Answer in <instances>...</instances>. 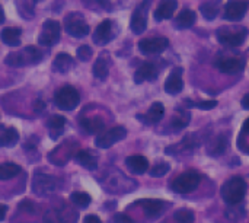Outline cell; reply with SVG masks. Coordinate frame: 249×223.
Here are the masks:
<instances>
[{
    "label": "cell",
    "mask_w": 249,
    "mask_h": 223,
    "mask_svg": "<svg viewBox=\"0 0 249 223\" xmlns=\"http://www.w3.org/2000/svg\"><path fill=\"white\" fill-rule=\"evenodd\" d=\"M222 197L229 206H238L242 203L247 194V183L242 177H232L222 186Z\"/></svg>",
    "instance_id": "obj_1"
},
{
    "label": "cell",
    "mask_w": 249,
    "mask_h": 223,
    "mask_svg": "<svg viewBox=\"0 0 249 223\" xmlns=\"http://www.w3.org/2000/svg\"><path fill=\"white\" fill-rule=\"evenodd\" d=\"M42 57H44V54L39 48H36L34 45H28L22 51L7 54L4 58V63L12 67H22V66L38 64L42 60Z\"/></svg>",
    "instance_id": "obj_2"
},
{
    "label": "cell",
    "mask_w": 249,
    "mask_h": 223,
    "mask_svg": "<svg viewBox=\"0 0 249 223\" xmlns=\"http://www.w3.org/2000/svg\"><path fill=\"white\" fill-rule=\"evenodd\" d=\"M216 37L222 45L236 48L245 42L248 37V29L244 26H222L216 31Z\"/></svg>",
    "instance_id": "obj_3"
},
{
    "label": "cell",
    "mask_w": 249,
    "mask_h": 223,
    "mask_svg": "<svg viewBox=\"0 0 249 223\" xmlns=\"http://www.w3.org/2000/svg\"><path fill=\"white\" fill-rule=\"evenodd\" d=\"M201 177L196 171H187L178 175L172 183H171V190L177 194H188L193 193L198 186H200Z\"/></svg>",
    "instance_id": "obj_4"
},
{
    "label": "cell",
    "mask_w": 249,
    "mask_h": 223,
    "mask_svg": "<svg viewBox=\"0 0 249 223\" xmlns=\"http://www.w3.org/2000/svg\"><path fill=\"white\" fill-rule=\"evenodd\" d=\"M80 102V95L77 92L76 88L73 86H63L60 88L55 95H54V104L57 105V108L63 110V111H71L74 110Z\"/></svg>",
    "instance_id": "obj_5"
},
{
    "label": "cell",
    "mask_w": 249,
    "mask_h": 223,
    "mask_svg": "<svg viewBox=\"0 0 249 223\" xmlns=\"http://www.w3.org/2000/svg\"><path fill=\"white\" fill-rule=\"evenodd\" d=\"M66 32L74 38H83L89 34V25L85 20L83 15L79 12H71L64 19Z\"/></svg>",
    "instance_id": "obj_6"
},
{
    "label": "cell",
    "mask_w": 249,
    "mask_h": 223,
    "mask_svg": "<svg viewBox=\"0 0 249 223\" xmlns=\"http://www.w3.org/2000/svg\"><path fill=\"white\" fill-rule=\"evenodd\" d=\"M150 3L152 0H143L136 10L131 15V20H130V28L133 31V34L140 35L146 31L147 28V12L150 9Z\"/></svg>",
    "instance_id": "obj_7"
},
{
    "label": "cell",
    "mask_w": 249,
    "mask_h": 223,
    "mask_svg": "<svg viewBox=\"0 0 249 223\" xmlns=\"http://www.w3.org/2000/svg\"><path fill=\"white\" fill-rule=\"evenodd\" d=\"M60 23L54 19H47L38 37V42L44 47H53L60 41Z\"/></svg>",
    "instance_id": "obj_8"
},
{
    "label": "cell",
    "mask_w": 249,
    "mask_h": 223,
    "mask_svg": "<svg viewBox=\"0 0 249 223\" xmlns=\"http://www.w3.org/2000/svg\"><path fill=\"white\" fill-rule=\"evenodd\" d=\"M214 64L222 73L238 74L245 69V58L242 56H220Z\"/></svg>",
    "instance_id": "obj_9"
},
{
    "label": "cell",
    "mask_w": 249,
    "mask_h": 223,
    "mask_svg": "<svg viewBox=\"0 0 249 223\" xmlns=\"http://www.w3.org/2000/svg\"><path fill=\"white\" fill-rule=\"evenodd\" d=\"M58 188V180L51 177V175H45V174H36L34 177L32 181V190L36 196H50L53 194L55 190Z\"/></svg>",
    "instance_id": "obj_10"
},
{
    "label": "cell",
    "mask_w": 249,
    "mask_h": 223,
    "mask_svg": "<svg viewBox=\"0 0 249 223\" xmlns=\"http://www.w3.org/2000/svg\"><path fill=\"white\" fill-rule=\"evenodd\" d=\"M125 136H127V130L123 126H117V127L109 129L108 131L99 133L95 139V145L101 149H108L117 142L125 139Z\"/></svg>",
    "instance_id": "obj_11"
},
{
    "label": "cell",
    "mask_w": 249,
    "mask_h": 223,
    "mask_svg": "<svg viewBox=\"0 0 249 223\" xmlns=\"http://www.w3.org/2000/svg\"><path fill=\"white\" fill-rule=\"evenodd\" d=\"M169 45L168 38L165 37H153V38H144L139 42V50L144 56H156L163 53Z\"/></svg>",
    "instance_id": "obj_12"
},
{
    "label": "cell",
    "mask_w": 249,
    "mask_h": 223,
    "mask_svg": "<svg viewBox=\"0 0 249 223\" xmlns=\"http://www.w3.org/2000/svg\"><path fill=\"white\" fill-rule=\"evenodd\" d=\"M114 35H115L114 22L109 20V19H105V20H102V22L96 26L92 39H93V42H95L96 45H107L109 41H112Z\"/></svg>",
    "instance_id": "obj_13"
},
{
    "label": "cell",
    "mask_w": 249,
    "mask_h": 223,
    "mask_svg": "<svg viewBox=\"0 0 249 223\" xmlns=\"http://www.w3.org/2000/svg\"><path fill=\"white\" fill-rule=\"evenodd\" d=\"M249 3L244 0H229L225 6V19L231 20V22H238L241 20L247 10H248Z\"/></svg>",
    "instance_id": "obj_14"
},
{
    "label": "cell",
    "mask_w": 249,
    "mask_h": 223,
    "mask_svg": "<svg viewBox=\"0 0 249 223\" xmlns=\"http://www.w3.org/2000/svg\"><path fill=\"white\" fill-rule=\"evenodd\" d=\"M159 76V69L155 63H143L137 67L134 73V82L136 83H143L147 80H155Z\"/></svg>",
    "instance_id": "obj_15"
},
{
    "label": "cell",
    "mask_w": 249,
    "mask_h": 223,
    "mask_svg": "<svg viewBox=\"0 0 249 223\" xmlns=\"http://www.w3.org/2000/svg\"><path fill=\"white\" fill-rule=\"evenodd\" d=\"M184 80H182V69L175 67L165 82V92L169 95H177L182 91Z\"/></svg>",
    "instance_id": "obj_16"
},
{
    "label": "cell",
    "mask_w": 249,
    "mask_h": 223,
    "mask_svg": "<svg viewBox=\"0 0 249 223\" xmlns=\"http://www.w3.org/2000/svg\"><path fill=\"white\" fill-rule=\"evenodd\" d=\"M127 168L136 174V175H143L149 169V161L143 155H131L125 159Z\"/></svg>",
    "instance_id": "obj_17"
},
{
    "label": "cell",
    "mask_w": 249,
    "mask_h": 223,
    "mask_svg": "<svg viewBox=\"0 0 249 223\" xmlns=\"http://www.w3.org/2000/svg\"><path fill=\"white\" fill-rule=\"evenodd\" d=\"M177 0H160L158 9L155 10V19L158 22L165 20V19H171L177 10Z\"/></svg>",
    "instance_id": "obj_18"
},
{
    "label": "cell",
    "mask_w": 249,
    "mask_h": 223,
    "mask_svg": "<svg viewBox=\"0 0 249 223\" xmlns=\"http://www.w3.org/2000/svg\"><path fill=\"white\" fill-rule=\"evenodd\" d=\"M163 114H165V107L160 102H155V104H152V107L149 108L146 115H137V118L143 120L142 123L155 124V123H159L163 118Z\"/></svg>",
    "instance_id": "obj_19"
},
{
    "label": "cell",
    "mask_w": 249,
    "mask_h": 223,
    "mask_svg": "<svg viewBox=\"0 0 249 223\" xmlns=\"http://www.w3.org/2000/svg\"><path fill=\"white\" fill-rule=\"evenodd\" d=\"M74 161L80 167H83L86 169H90V171L98 167V156L92 150H80V152H77L74 155Z\"/></svg>",
    "instance_id": "obj_20"
},
{
    "label": "cell",
    "mask_w": 249,
    "mask_h": 223,
    "mask_svg": "<svg viewBox=\"0 0 249 223\" xmlns=\"http://www.w3.org/2000/svg\"><path fill=\"white\" fill-rule=\"evenodd\" d=\"M197 20V15L194 10L191 9H184L179 12V15L175 18L174 23L178 29H187V28H191Z\"/></svg>",
    "instance_id": "obj_21"
},
{
    "label": "cell",
    "mask_w": 249,
    "mask_h": 223,
    "mask_svg": "<svg viewBox=\"0 0 249 223\" xmlns=\"http://www.w3.org/2000/svg\"><path fill=\"white\" fill-rule=\"evenodd\" d=\"M73 66H74L73 57L66 54V53L57 54L54 61H53V70L57 73H67L73 69Z\"/></svg>",
    "instance_id": "obj_22"
},
{
    "label": "cell",
    "mask_w": 249,
    "mask_h": 223,
    "mask_svg": "<svg viewBox=\"0 0 249 223\" xmlns=\"http://www.w3.org/2000/svg\"><path fill=\"white\" fill-rule=\"evenodd\" d=\"M80 126L88 134H98V133H102L104 129H105V123H104V120L101 117L82 118Z\"/></svg>",
    "instance_id": "obj_23"
},
{
    "label": "cell",
    "mask_w": 249,
    "mask_h": 223,
    "mask_svg": "<svg viewBox=\"0 0 249 223\" xmlns=\"http://www.w3.org/2000/svg\"><path fill=\"white\" fill-rule=\"evenodd\" d=\"M139 203H142V207H143L144 213L149 218L159 216L163 212V207H165V203L162 200H158V199H146V200H142Z\"/></svg>",
    "instance_id": "obj_24"
},
{
    "label": "cell",
    "mask_w": 249,
    "mask_h": 223,
    "mask_svg": "<svg viewBox=\"0 0 249 223\" xmlns=\"http://www.w3.org/2000/svg\"><path fill=\"white\" fill-rule=\"evenodd\" d=\"M19 142V133L13 127H1L0 130V148H12Z\"/></svg>",
    "instance_id": "obj_25"
},
{
    "label": "cell",
    "mask_w": 249,
    "mask_h": 223,
    "mask_svg": "<svg viewBox=\"0 0 249 223\" xmlns=\"http://www.w3.org/2000/svg\"><path fill=\"white\" fill-rule=\"evenodd\" d=\"M20 35H22V31L19 28H4L0 32L1 41L9 47H18L20 44Z\"/></svg>",
    "instance_id": "obj_26"
},
{
    "label": "cell",
    "mask_w": 249,
    "mask_h": 223,
    "mask_svg": "<svg viewBox=\"0 0 249 223\" xmlns=\"http://www.w3.org/2000/svg\"><path fill=\"white\" fill-rule=\"evenodd\" d=\"M108 70H109V58L107 54H102L95 63H93V67H92V72H93V76L99 80H105L107 76H108Z\"/></svg>",
    "instance_id": "obj_27"
},
{
    "label": "cell",
    "mask_w": 249,
    "mask_h": 223,
    "mask_svg": "<svg viewBox=\"0 0 249 223\" xmlns=\"http://www.w3.org/2000/svg\"><path fill=\"white\" fill-rule=\"evenodd\" d=\"M66 126V118L61 115H53L50 117V120L47 121V127L50 130V136L51 139H57L58 136H61L63 130Z\"/></svg>",
    "instance_id": "obj_28"
},
{
    "label": "cell",
    "mask_w": 249,
    "mask_h": 223,
    "mask_svg": "<svg viewBox=\"0 0 249 223\" xmlns=\"http://www.w3.org/2000/svg\"><path fill=\"white\" fill-rule=\"evenodd\" d=\"M20 172V167L12 162H4L0 164V181H7L15 178L16 175H19Z\"/></svg>",
    "instance_id": "obj_29"
},
{
    "label": "cell",
    "mask_w": 249,
    "mask_h": 223,
    "mask_svg": "<svg viewBox=\"0 0 249 223\" xmlns=\"http://www.w3.org/2000/svg\"><path fill=\"white\" fill-rule=\"evenodd\" d=\"M219 9H220V4H219V1L216 0H209V1H206V3H203L201 6H200V12L203 13V16L207 19V20H213V19H216V16L219 15Z\"/></svg>",
    "instance_id": "obj_30"
},
{
    "label": "cell",
    "mask_w": 249,
    "mask_h": 223,
    "mask_svg": "<svg viewBox=\"0 0 249 223\" xmlns=\"http://www.w3.org/2000/svg\"><path fill=\"white\" fill-rule=\"evenodd\" d=\"M35 3L36 0H18V12L23 19H32L35 13Z\"/></svg>",
    "instance_id": "obj_31"
},
{
    "label": "cell",
    "mask_w": 249,
    "mask_h": 223,
    "mask_svg": "<svg viewBox=\"0 0 249 223\" xmlns=\"http://www.w3.org/2000/svg\"><path fill=\"white\" fill-rule=\"evenodd\" d=\"M190 120H191V114L188 112V111H185V110H181V111H178L177 112V115L172 118V121H171V126H172V129L174 130H182V129H185L188 124H190Z\"/></svg>",
    "instance_id": "obj_32"
},
{
    "label": "cell",
    "mask_w": 249,
    "mask_h": 223,
    "mask_svg": "<svg viewBox=\"0 0 249 223\" xmlns=\"http://www.w3.org/2000/svg\"><path fill=\"white\" fill-rule=\"evenodd\" d=\"M70 200H71V203H73L74 206H77V207H80V209H86V207L90 204V202H92L90 196L86 194V193H82V191L73 193V194L70 196Z\"/></svg>",
    "instance_id": "obj_33"
},
{
    "label": "cell",
    "mask_w": 249,
    "mask_h": 223,
    "mask_svg": "<svg viewBox=\"0 0 249 223\" xmlns=\"http://www.w3.org/2000/svg\"><path fill=\"white\" fill-rule=\"evenodd\" d=\"M174 219L177 223H194L196 221V215L193 210L190 209H181V210H177L175 215H174Z\"/></svg>",
    "instance_id": "obj_34"
},
{
    "label": "cell",
    "mask_w": 249,
    "mask_h": 223,
    "mask_svg": "<svg viewBox=\"0 0 249 223\" xmlns=\"http://www.w3.org/2000/svg\"><path fill=\"white\" fill-rule=\"evenodd\" d=\"M169 168H171L169 164H166V162H159V164H156V165L150 169V175H152L153 178L163 177L165 174H168Z\"/></svg>",
    "instance_id": "obj_35"
},
{
    "label": "cell",
    "mask_w": 249,
    "mask_h": 223,
    "mask_svg": "<svg viewBox=\"0 0 249 223\" xmlns=\"http://www.w3.org/2000/svg\"><path fill=\"white\" fill-rule=\"evenodd\" d=\"M228 148V139H225L223 136L217 137V140L214 142L213 145V149H210V153L212 155H220L225 152V149Z\"/></svg>",
    "instance_id": "obj_36"
},
{
    "label": "cell",
    "mask_w": 249,
    "mask_h": 223,
    "mask_svg": "<svg viewBox=\"0 0 249 223\" xmlns=\"http://www.w3.org/2000/svg\"><path fill=\"white\" fill-rule=\"evenodd\" d=\"M76 54H77V58H79V60L88 61V60H90V57H92V48H90L89 45H80V47L77 48Z\"/></svg>",
    "instance_id": "obj_37"
},
{
    "label": "cell",
    "mask_w": 249,
    "mask_h": 223,
    "mask_svg": "<svg viewBox=\"0 0 249 223\" xmlns=\"http://www.w3.org/2000/svg\"><path fill=\"white\" fill-rule=\"evenodd\" d=\"M190 107H197L200 110H213L217 105V101H201V102H191L188 101Z\"/></svg>",
    "instance_id": "obj_38"
},
{
    "label": "cell",
    "mask_w": 249,
    "mask_h": 223,
    "mask_svg": "<svg viewBox=\"0 0 249 223\" xmlns=\"http://www.w3.org/2000/svg\"><path fill=\"white\" fill-rule=\"evenodd\" d=\"M111 223H134V221L128 215H125V213H117L111 219Z\"/></svg>",
    "instance_id": "obj_39"
},
{
    "label": "cell",
    "mask_w": 249,
    "mask_h": 223,
    "mask_svg": "<svg viewBox=\"0 0 249 223\" xmlns=\"http://www.w3.org/2000/svg\"><path fill=\"white\" fill-rule=\"evenodd\" d=\"M83 223H102V221H101L98 216H95V215H88V216L83 219Z\"/></svg>",
    "instance_id": "obj_40"
},
{
    "label": "cell",
    "mask_w": 249,
    "mask_h": 223,
    "mask_svg": "<svg viewBox=\"0 0 249 223\" xmlns=\"http://www.w3.org/2000/svg\"><path fill=\"white\" fill-rule=\"evenodd\" d=\"M19 209H22V210H29V212H32V210H34V206H32V203H31V202L25 200V202H20V204H19Z\"/></svg>",
    "instance_id": "obj_41"
},
{
    "label": "cell",
    "mask_w": 249,
    "mask_h": 223,
    "mask_svg": "<svg viewBox=\"0 0 249 223\" xmlns=\"http://www.w3.org/2000/svg\"><path fill=\"white\" fill-rule=\"evenodd\" d=\"M241 104H242V108H245V110H249V93H247V95H245V96L242 98Z\"/></svg>",
    "instance_id": "obj_42"
},
{
    "label": "cell",
    "mask_w": 249,
    "mask_h": 223,
    "mask_svg": "<svg viewBox=\"0 0 249 223\" xmlns=\"http://www.w3.org/2000/svg\"><path fill=\"white\" fill-rule=\"evenodd\" d=\"M242 134H249V118L245 120V123L242 126Z\"/></svg>",
    "instance_id": "obj_43"
},
{
    "label": "cell",
    "mask_w": 249,
    "mask_h": 223,
    "mask_svg": "<svg viewBox=\"0 0 249 223\" xmlns=\"http://www.w3.org/2000/svg\"><path fill=\"white\" fill-rule=\"evenodd\" d=\"M6 212H7V207H6V206H3V204H0V222L4 219V216H6Z\"/></svg>",
    "instance_id": "obj_44"
},
{
    "label": "cell",
    "mask_w": 249,
    "mask_h": 223,
    "mask_svg": "<svg viewBox=\"0 0 249 223\" xmlns=\"http://www.w3.org/2000/svg\"><path fill=\"white\" fill-rule=\"evenodd\" d=\"M4 22V10H3V7L0 6V23H3Z\"/></svg>",
    "instance_id": "obj_45"
},
{
    "label": "cell",
    "mask_w": 249,
    "mask_h": 223,
    "mask_svg": "<svg viewBox=\"0 0 249 223\" xmlns=\"http://www.w3.org/2000/svg\"><path fill=\"white\" fill-rule=\"evenodd\" d=\"M36 1H42V0H36Z\"/></svg>",
    "instance_id": "obj_46"
}]
</instances>
